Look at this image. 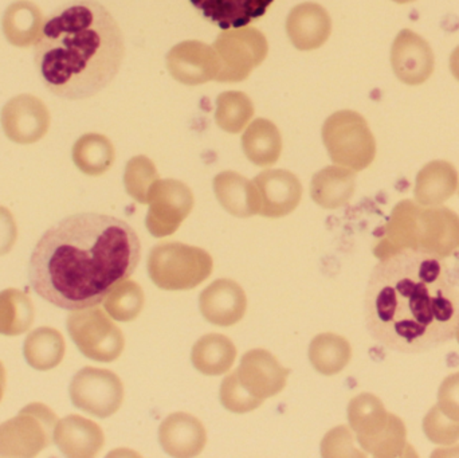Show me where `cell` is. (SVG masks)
Wrapping results in <instances>:
<instances>
[{"label":"cell","mask_w":459,"mask_h":458,"mask_svg":"<svg viewBox=\"0 0 459 458\" xmlns=\"http://www.w3.org/2000/svg\"><path fill=\"white\" fill-rule=\"evenodd\" d=\"M356 174L342 166H328L313 177L310 195L323 209L334 210L345 206L355 194Z\"/></svg>","instance_id":"25"},{"label":"cell","mask_w":459,"mask_h":458,"mask_svg":"<svg viewBox=\"0 0 459 458\" xmlns=\"http://www.w3.org/2000/svg\"><path fill=\"white\" fill-rule=\"evenodd\" d=\"M393 2L398 3V4H407V3H412L415 0H393Z\"/></svg>","instance_id":"45"},{"label":"cell","mask_w":459,"mask_h":458,"mask_svg":"<svg viewBox=\"0 0 459 458\" xmlns=\"http://www.w3.org/2000/svg\"><path fill=\"white\" fill-rule=\"evenodd\" d=\"M214 193L221 206L237 218L259 214L261 201L255 185L234 171H225L214 177Z\"/></svg>","instance_id":"23"},{"label":"cell","mask_w":459,"mask_h":458,"mask_svg":"<svg viewBox=\"0 0 459 458\" xmlns=\"http://www.w3.org/2000/svg\"><path fill=\"white\" fill-rule=\"evenodd\" d=\"M458 187V172L449 161L434 160L426 164L415 180V201L420 206H441Z\"/></svg>","instance_id":"24"},{"label":"cell","mask_w":459,"mask_h":458,"mask_svg":"<svg viewBox=\"0 0 459 458\" xmlns=\"http://www.w3.org/2000/svg\"><path fill=\"white\" fill-rule=\"evenodd\" d=\"M58 417L34 402L0 425V457H35L54 443Z\"/></svg>","instance_id":"6"},{"label":"cell","mask_w":459,"mask_h":458,"mask_svg":"<svg viewBox=\"0 0 459 458\" xmlns=\"http://www.w3.org/2000/svg\"><path fill=\"white\" fill-rule=\"evenodd\" d=\"M418 209L420 204L410 199H404L394 207L385 223L383 236L374 247V255L379 260H385L396 253L417 250L415 225H417Z\"/></svg>","instance_id":"21"},{"label":"cell","mask_w":459,"mask_h":458,"mask_svg":"<svg viewBox=\"0 0 459 458\" xmlns=\"http://www.w3.org/2000/svg\"><path fill=\"white\" fill-rule=\"evenodd\" d=\"M438 406L439 410L459 422V373L447 376L438 390Z\"/></svg>","instance_id":"41"},{"label":"cell","mask_w":459,"mask_h":458,"mask_svg":"<svg viewBox=\"0 0 459 458\" xmlns=\"http://www.w3.org/2000/svg\"><path fill=\"white\" fill-rule=\"evenodd\" d=\"M140 258L142 244L128 223L82 212L65 218L40 237L30 258V284L58 308H91L134 273Z\"/></svg>","instance_id":"1"},{"label":"cell","mask_w":459,"mask_h":458,"mask_svg":"<svg viewBox=\"0 0 459 458\" xmlns=\"http://www.w3.org/2000/svg\"><path fill=\"white\" fill-rule=\"evenodd\" d=\"M167 67L172 77L185 85L195 86L217 80L221 62L212 46L201 40L178 43L167 54Z\"/></svg>","instance_id":"13"},{"label":"cell","mask_w":459,"mask_h":458,"mask_svg":"<svg viewBox=\"0 0 459 458\" xmlns=\"http://www.w3.org/2000/svg\"><path fill=\"white\" fill-rule=\"evenodd\" d=\"M237 374L248 393L264 401L285 389L290 370L283 368L266 350L255 349L243 355Z\"/></svg>","instance_id":"15"},{"label":"cell","mask_w":459,"mask_h":458,"mask_svg":"<svg viewBox=\"0 0 459 458\" xmlns=\"http://www.w3.org/2000/svg\"><path fill=\"white\" fill-rule=\"evenodd\" d=\"M423 432L437 445H453L459 440V422L445 416L434 406L423 419Z\"/></svg>","instance_id":"39"},{"label":"cell","mask_w":459,"mask_h":458,"mask_svg":"<svg viewBox=\"0 0 459 458\" xmlns=\"http://www.w3.org/2000/svg\"><path fill=\"white\" fill-rule=\"evenodd\" d=\"M124 54L123 32L112 13L94 0H75L46 19L35 66L54 96L88 99L112 82Z\"/></svg>","instance_id":"3"},{"label":"cell","mask_w":459,"mask_h":458,"mask_svg":"<svg viewBox=\"0 0 459 458\" xmlns=\"http://www.w3.org/2000/svg\"><path fill=\"white\" fill-rule=\"evenodd\" d=\"M50 112L42 99L32 94H19L2 109V128L11 142L32 144L50 128Z\"/></svg>","instance_id":"12"},{"label":"cell","mask_w":459,"mask_h":458,"mask_svg":"<svg viewBox=\"0 0 459 458\" xmlns=\"http://www.w3.org/2000/svg\"><path fill=\"white\" fill-rule=\"evenodd\" d=\"M286 32L294 48L301 51L316 50L329 39L332 19L318 3H301L289 13Z\"/></svg>","instance_id":"18"},{"label":"cell","mask_w":459,"mask_h":458,"mask_svg":"<svg viewBox=\"0 0 459 458\" xmlns=\"http://www.w3.org/2000/svg\"><path fill=\"white\" fill-rule=\"evenodd\" d=\"M18 238V229L10 210L0 206V255L11 252Z\"/></svg>","instance_id":"42"},{"label":"cell","mask_w":459,"mask_h":458,"mask_svg":"<svg viewBox=\"0 0 459 458\" xmlns=\"http://www.w3.org/2000/svg\"><path fill=\"white\" fill-rule=\"evenodd\" d=\"M54 444L64 456L91 458L104 448L105 436L96 422L72 414L56 422Z\"/></svg>","instance_id":"20"},{"label":"cell","mask_w":459,"mask_h":458,"mask_svg":"<svg viewBox=\"0 0 459 458\" xmlns=\"http://www.w3.org/2000/svg\"><path fill=\"white\" fill-rule=\"evenodd\" d=\"M67 331L75 346L89 359L109 363L123 354V333L96 307L73 311L67 317Z\"/></svg>","instance_id":"7"},{"label":"cell","mask_w":459,"mask_h":458,"mask_svg":"<svg viewBox=\"0 0 459 458\" xmlns=\"http://www.w3.org/2000/svg\"><path fill=\"white\" fill-rule=\"evenodd\" d=\"M261 201L259 214L267 218H281L293 212L302 198L299 177L286 169H267L253 180Z\"/></svg>","instance_id":"16"},{"label":"cell","mask_w":459,"mask_h":458,"mask_svg":"<svg viewBox=\"0 0 459 458\" xmlns=\"http://www.w3.org/2000/svg\"><path fill=\"white\" fill-rule=\"evenodd\" d=\"M434 65L436 58L428 40L410 29L399 31L391 48V66L401 82L422 85L433 74Z\"/></svg>","instance_id":"14"},{"label":"cell","mask_w":459,"mask_h":458,"mask_svg":"<svg viewBox=\"0 0 459 458\" xmlns=\"http://www.w3.org/2000/svg\"><path fill=\"white\" fill-rule=\"evenodd\" d=\"M194 202L193 191L180 180H156L148 193V231L156 238L172 236L193 212Z\"/></svg>","instance_id":"10"},{"label":"cell","mask_w":459,"mask_h":458,"mask_svg":"<svg viewBox=\"0 0 459 458\" xmlns=\"http://www.w3.org/2000/svg\"><path fill=\"white\" fill-rule=\"evenodd\" d=\"M212 268L206 250L180 242L156 245L148 257L151 280L164 290L194 289L212 276Z\"/></svg>","instance_id":"4"},{"label":"cell","mask_w":459,"mask_h":458,"mask_svg":"<svg viewBox=\"0 0 459 458\" xmlns=\"http://www.w3.org/2000/svg\"><path fill=\"white\" fill-rule=\"evenodd\" d=\"M199 308L207 322L220 327H230L245 316L247 298L238 282L228 279L217 280L201 293Z\"/></svg>","instance_id":"17"},{"label":"cell","mask_w":459,"mask_h":458,"mask_svg":"<svg viewBox=\"0 0 459 458\" xmlns=\"http://www.w3.org/2000/svg\"><path fill=\"white\" fill-rule=\"evenodd\" d=\"M352 433L347 427H339L331 430L324 437L321 444V452L324 457H364L366 454H360V451L353 445Z\"/></svg>","instance_id":"40"},{"label":"cell","mask_w":459,"mask_h":458,"mask_svg":"<svg viewBox=\"0 0 459 458\" xmlns=\"http://www.w3.org/2000/svg\"><path fill=\"white\" fill-rule=\"evenodd\" d=\"M221 403L231 413L243 414L255 410L264 403V400L254 397L245 389L238 378L237 371L223 379L220 392Z\"/></svg>","instance_id":"38"},{"label":"cell","mask_w":459,"mask_h":458,"mask_svg":"<svg viewBox=\"0 0 459 458\" xmlns=\"http://www.w3.org/2000/svg\"><path fill=\"white\" fill-rule=\"evenodd\" d=\"M5 384H7V374H5L4 365L0 362V402H2L3 395H4Z\"/></svg>","instance_id":"44"},{"label":"cell","mask_w":459,"mask_h":458,"mask_svg":"<svg viewBox=\"0 0 459 458\" xmlns=\"http://www.w3.org/2000/svg\"><path fill=\"white\" fill-rule=\"evenodd\" d=\"M369 335L402 354L430 351L455 338L459 288L449 265L425 253H396L380 260L364 298Z\"/></svg>","instance_id":"2"},{"label":"cell","mask_w":459,"mask_h":458,"mask_svg":"<svg viewBox=\"0 0 459 458\" xmlns=\"http://www.w3.org/2000/svg\"><path fill=\"white\" fill-rule=\"evenodd\" d=\"M415 252L425 253L434 257H450L459 249V217L453 210L445 206L418 209L415 225Z\"/></svg>","instance_id":"11"},{"label":"cell","mask_w":459,"mask_h":458,"mask_svg":"<svg viewBox=\"0 0 459 458\" xmlns=\"http://www.w3.org/2000/svg\"><path fill=\"white\" fill-rule=\"evenodd\" d=\"M65 339L56 328L40 327L29 333L24 341L23 354L27 363L35 370L48 371L64 360Z\"/></svg>","instance_id":"30"},{"label":"cell","mask_w":459,"mask_h":458,"mask_svg":"<svg viewBox=\"0 0 459 458\" xmlns=\"http://www.w3.org/2000/svg\"><path fill=\"white\" fill-rule=\"evenodd\" d=\"M31 298L18 289L0 292V335L19 336L26 333L34 323Z\"/></svg>","instance_id":"33"},{"label":"cell","mask_w":459,"mask_h":458,"mask_svg":"<svg viewBox=\"0 0 459 458\" xmlns=\"http://www.w3.org/2000/svg\"><path fill=\"white\" fill-rule=\"evenodd\" d=\"M237 358V349L228 336L220 333H209L202 336L194 344L193 360L194 367L207 376H218L228 373L234 365Z\"/></svg>","instance_id":"28"},{"label":"cell","mask_w":459,"mask_h":458,"mask_svg":"<svg viewBox=\"0 0 459 458\" xmlns=\"http://www.w3.org/2000/svg\"><path fill=\"white\" fill-rule=\"evenodd\" d=\"M352 358L350 341L336 333H320L309 346V359L316 371L325 376L342 373Z\"/></svg>","instance_id":"32"},{"label":"cell","mask_w":459,"mask_h":458,"mask_svg":"<svg viewBox=\"0 0 459 458\" xmlns=\"http://www.w3.org/2000/svg\"><path fill=\"white\" fill-rule=\"evenodd\" d=\"M42 11L30 0H18L8 5L3 15L2 27L5 39L16 48H29L42 32Z\"/></svg>","instance_id":"26"},{"label":"cell","mask_w":459,"mask_h":458,"mask_svg":"<svg viewBox=\"0 0 459 458\" xmlns=\"http://www.w3.org/2000/svg\"><path fill=\"white\" fill-rule=\"evenodd\" d=\"M144 292L137 282H120L104 300L105 311L121 323L132 322L144 308Z\"/></svg>","instance_id":"36"},{"label":"cell","mask_w":459,"mask_h":458,"mask_svg":"<svg viewBox=\"0 0 459 458\" xmlns=\"http://www.w3.org/2000/svg\"><path fill=\"white\" fill-rule=\"evenodd\" d=\"M359 445L364 452L377 458L406 457L410 449L406 425L398 416L390 413L387 427L375 437L360 441Z\"/></svg>","instance_id":"34"},{"label":"cell","mask_w":459,"mask_h":458,"mask_svg":"<svg viewBox=\"0 0 459 458\" xmlns=\"http://www.w3.org/2000/svg\"><path fill=\"white\" fill-rule=\"evenodd\" d=\"M73 405L91 416L108 419L123 405L124 386L115 373L85 367L75 374L69 387Z\"/></svg>","instance_id":"9"},{"label":"cell","mask_w":459,"mask_h":458,"mask_svg":"<svg viewBox=\"0 0 459 458\" xmlns=\"http://www.w3.org/2000/svg\"><path fill=\"white\" fill-rule=\"evenodd\" d=\"M242 148L246 158L255 166H273L282 152V137L272 121L256 118L243 134Z\"/></svg>","instance_id":"27"},{"label":"cell","mask_w":459,"mask_h":458,"mask_svg":"<svg viewBox=\"0 0 459 458\" xmlns=\"http://www.w3.org/2000/svg\"><path fill=\"white\" fill-rule=\"evenodd\" d=\"M388 417L382 401L369 393L352 398L348 405V421L358 443L379 435L387 427Z\"/></svg>","instance_id":"29"},{"label":"cell","mask_w":459,"mask_h":458,"mask_svg":"<svg viewBox=\"0 0 459 458\" xmlns=\"http://www.w3.org/2000/svg\"><path fill=\"white\" fill-rule=\"evenodd\" d=\"M159 441L164 452L171 457H195L206 446L207 433L196 417L174 413L161 422Z\"/></svg>","instance_id":"19"},{"label":"cell","mask_w":459,"mask_h":458,"mask_svg":"<svg viewBox=\"0 0 459 458\" xmlns=\"http://www.w3.org/2000/svg\"><path fill=\"white\" fill-rule=\"evenodd\" d=\"M323 142L337 166L363 171L377 156V142L368 123L355 110H339L326 118Z\"/></svg>","instance_id":"5"},{"label":"cell","mask_w":459,"mask_h":458,"mask_svg":"<svg viewBox=\"0 0 459 458\" xmlns=\"http://www.w3.org/2000/svg\"><path fill=\"white\" fill-rule=\"evenodd\" d=\"M455 338H457L458 344H459V325H458V328H457V333H455Z\"/></svg>","instance_id":"46"},{"label":"cell","mask_w":459,"mask_h":458,"mask_svg":"<svg viewBox=\"0 0 459 458\" xmlns=\"http://www.w3.org/2000/svg\"><path fill=\"white\" fill-rule=\"evenodd\" d=\"M159 177L155 164L147 156H134L128 161L124 172V186L129 196L142 204H147L148 193Z\"/></svg>","instance_id":"37"},{"label":"cell","mask_w":459,"mask_h":458,"mask_svg":"<svg viewBox=\"0 0 459 458\" xmlns=\"http://www.w3.org/2000/svg\"><path fill=\"white\" fill-rule=\"evenodd\" d=\"M204 18L221 29L247 26L266 13L274 0H190Z\"/></svg>","instance_id":"22"},{"label":"cell","mask_w":459,"mask_h":458,"mask_svg":"<svg viewBox=\"0 0 459 458\" xmlns=\"http://www.w3.org/2000/svg\"><path fill=\"white\" fill-rule=\"evenodd\" d=\"M115 158L112 142L101 134H83L73 147V161L89 177L105 174L115 163Z\"/></svg>","instance_id":"31"},{"label":"cell","mask_w":459,"mask_h":458,"mask_svg":"<svg viewBox=\"0 0 459 458\" xmlns=\"http://www.w3.org/2000/svg\"><path fill=\"white\" fill-rule=\"evenodd\" d=\"M253 116L254 105L247 94L231 91L218 96L215 121L223 131L239 134Z\"/></svg>","instance_id":"35"},{"label":"cell","mask_w":459,"mask_h":458,"mask_svg":"<svg viewBox=\"0 0 459 458\" xmlns=\"http://www.w3.org/2000/svg\"><path fill=\"white\" fill-rule=\"evenodd\" d=\"M221 62L220 82H240L266 58V37L254 27L225 30L212 45Z\"/></svg>","instance_id":"8"},{"label":"cell","mask_w":459,"mask_h":458,"mask_svg":"<svg viewBox=\"0 0 459 458\" xmlns=\"http://www.w3.org/2000/svg\"><path fill=\"white\" fill-rule=\"evenodd\" d=\"M449 65L453 77L459 82V46L453 50L452 56H450Z\"/></svg>","instance_id":"43"}]
</instances>
